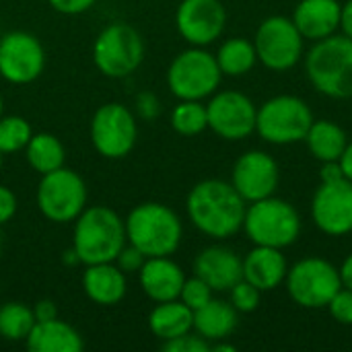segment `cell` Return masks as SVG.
I'll return each mask as SVG.
<instances>
[{
  "label": "cell",
  "instance_id": "obj_32",
  "mask_svg": "<svg viewBox=\"0 0 352 352\" xmlns=\"http://www.w3.org/2000/svg\"><path fill=\"white\" fill-rule=\"evenodd\" d=\"M212 295H214V291L202 278H198L194 274L192 278L186 276V283H184L182 293H179V301L184 305H188L192 311H198L200 307H204L212 299Z\"/></svg>",
  "mask_w": 352,
  "mask_h": 352
},
{
  "label": "cell",
  "instance_id": "obj_47",
  "mask_svg": "<svg viewBox=\"0 0 352 352\" xmlns=\"http://www.w3.org/2000/svg\"><path fill=\"white\" fill-rule=\"evenodd\" d=\"M0 250H2V231H0Z\"/></svg>",
  "mask_w": 352,
  "mask_h": 352
},
{
  "label": "cell",
  "instance_id": "obj_35",
  "mask_svg": "<svg viewBox=\"0 0 352 352\" xmlns=\"http://www.w3.org/2000/svg\"><path fill=\"white\" fill-rule=\"evenodd\" d=\"M163 351L165 352H210V342L204 340L200 334H196L194 330L179 336V338H173V340H167L163 342Z\"/></svg>",
  "mask_w": 352,
  "mask_h": 352
},
{
  "label": "cell",
  "instance_id": "obj_4",
  "mask_svg": "<svg viewBox=\"0 0 352 352\" xmlns=\"http://www.w3.org/2000/svg\"><path fill=\"white\" fill-rule=\"evenodd\" d=\"M305 72L314 89L330 99H352V39L330 35L314 41L305 56Z\"/></svg>",
  "mask_w": 352,
  "mask_h": 352
},
{
  "label": "cell",
  "instance_id": "obj_39",
  "mask_svg": "<svg viewBox=\"0 0 352 352\" xmlns=\"http://www.w3.org/2000/svg\"><path fill=\"white\" fill-rule=\"evenodd\" d=\"M97 0H47V4L60 12V14H68V16H74V14H82L87 10H91L95 6Z\"/></svg>",
  "mask_w": 352,
  "mask_h": 352
},
{
  "label": "cell",
  "instance_id": "obj_7",
  "mask_svg": "<svg viewBox=\"0 0 352 352\" xmlns=\"http://www.w3.org/2000/svg\"><path fill=\"white\" fill-rule=\"evenodd\" d=\"M144 39L128 23L105 25L93 41V64L107 78H126L144 60Z\"/></svg>",
  "mask_w": 352,
  "mask_h": 352
},
{
  "label": "cell",
  "instance_id": "obj_41",
  "mask_svg": "<svg viewBox=\"0 0 352 352\" xmlns=\"http://www.w3.org/2000/svg\"><path fill=\"white\" fill-rule=\"evenodd\" d=\"M340 29L342 35L352 39V0H346L340 8Z\"/></svg>",
  "mask_w": 352,
  "mask_h": 352
},
{
  "label": "cell",
  "instance_id": "obj_12",
  "mask_svg": "<svg viewBox=\"0 0 352 352\" xmlns=\"http://www.w3.org/2000/svg\"><path fill=\"white\" fill-rule=\"evenodd\" d=\"M303 35L295 27L293 19L272 14L264 19L256 31L254 47L258 62L274 72H285L299 64L303 58Z\"/></svg>",
  "mask_w": 352,
  "mask_h": 352
},
{
  "label": "cell",
  "instance_id": "obj_31",
  "mask_svg": "<svg viewBox=\"0 0 352 352\" xmlns=\"http://www.w3.org/2000/svg\"><path fill=\"white\" fill-rule=\"evenodd\" d=\"M33 136V128L29 120L23 116H2L0 118V153L14 155L25 151L27 142Z\"/></svg>",
  "mask_w": 352,
  "mask_h": 352
},
{
  "label": "cell",
  "instance_id": "obj_26",
  "mask_svg": "<svg viewBox=\"0 0 352 352\" xmlns=\"http://www.w3.org/2000/svg\"><path fill=\"white\" fill-rule=\"evenodd\" d=\"M25 159L35 173L45 175L66 165V146L56 134L33 132L25 146Z\"/></svg>",
  "mask_w": 352,
  "mask_h": 352
},
{
  "label": "cell",
  "instance_id": "obj_38",
  "mask_svg": "<svg viewBox=\"0 0 352 352\" xmlns=\"http://www.w3.org/2000/svg\"><path fill=\"white\" fill-rule=\"evenodd\" d=\"M16 210H19L16 194L8 186L0 184V227L6 225V223H10L14 219Z\"/></svg>",
  "mask_w": 352,
  "mask_h": 352
},
{
  "label": "cell",
  "instance_id": "obj_8",
  "mask_svg": "<svg viewBox=\"0 0 352 352\" xmlns=\"http://www.w3.org/2000/svg\"><path fill=\"white\" fill-rule=\"evenodd\" d=\"M311 107L297 95H276L256 111V132L264 142L285 146L305 140L314 124Z\"/></svg>",
  "mask_w": 352,
  "mask_h": 352
},
{
  "label": "cell",
  "instance_id": "obj_28",
  "mask_svg": "<svg viewBox=\"0 0 352 352\" xmlns=\"http://www.w3.org/2000/svg\"><path fill=\"white\" fill-rule=\"evenodd\" d=\"M217 64L223 72V76H243L252 72V68L258 62V54L254 47V41L245 37H231L221 43L219 52L214 54Z\"/></svg>",
  "mask_w": 352,
  "mask_h": 352
},
{
  "label": "cell",
  "instance_id": "obj_34",
  "mask_svg": "<svg viewBox=\"0 0 352 352\" xmlns=\"http://www.w3.org/2000/svg\"><path fill=\"white\" fill-rule=\"evenodd\" d=\"M328 311L338 324L352 326V289L342 287L328 303Z\"/></svg>",
  "mask_w": 352,
  "mask_h": 352
},
{
  "label": "cell",
  "instance_id": "obj_5",
  "mask_svg": "<svg viewBox=\"0 0 352 352\" xmlns=\"http://www.w3.org/2000/svg\"><path fill=\"white\" fill-rule=\"evenodd\" d=\"M241 231L254 245L285 250L301 235V214L291 202L268 196L264 200L250 202Z\"/></svg>",
  "mask_w": 352,
  "mask_h": 352
},
{
  "label": "cell",
  "instance_id": "obj_17",
  "mask_svg": "<svg viewBox=\"0 0 352 352\" xmlns=\"http://www.w3.org/2000/svg\"><path fill=\"white\" fill-rule=\"evenodd\" d=\"M278 179H280L278 163L274 161L272 155L264 151L243 153L235 161L231 171V186L248 204L274 196L278 188Z\"/></svg>",
  "mask_w": 352,
  "mask_h": 352
},
{
  "label": "cell",
  "instance_id": "obj_11",
  "mask_svg": "<svg viewBox=\"0 0 352 352\" xmlns=\"http://www.w3.org/2000/svg\"><path fill=\"white\" fill-rule=\"evenodd\" d=\"M287 291L291 299L305 309H324L342 289L338 268L324 258H303L287 272Z\"/></svg>",
  "mask_w": 352,
  "mask_h": 352
},
{
  "label": "cell",
  "instance_id": "obj_18",
  "mask_svg": "<svg viewBox=\"0 0 352 352\" xmlns=\"http://www.w3.org/2000/svg\"><path fill=\"white\" fill-rule=\"evenodd\" d=\"M194 274L214 293H229L243 278V260L225 245H208L194 260Z\"/></svg>",
  "mask_w": 352,
  "mask_h": 352
},
{
  "label": "cell",
  "instance_id": "obj_27",
  "mask_svg": "<svg viewBox=\"0 0 352 352\" xmlns=\"http://www.w3.org/2000/svg\"><path fill=\"white\" fill-rule=\"evenodd\" d=\"M305 142L314 159L322 163H332L340 159L349 140H346V132L332 120H314L305 136Z\"/></svg>",
  "mask_w": 352,
  "mask_h": 352
},
{
  "label": "cell",
  "instance_id": "obj_46",
  "mask_svg": "<svg viewBox=\"0 0 352 352\" xmlns=\"http://www.w3.org/2000/svg\"><path fill=\"white\" fill-rule=\"evenodd\" d=\"M2 163H4V155L0 153V169H2Z\"/></svg>",
  "mask_w": 352,
  "mask_h": 352
},
{
  "label": "cell",
  "instance_id": "obj_24",
  "mask_svg": "<svg viewBox=\"0 0 352 352\" xmlns=\"http://www.w3.org/2000/svg\"><path fill=\"white\" fill-rule=\"evenodd\" d=\"M237 316L239 311L229 301H221L212 297L204 307L194 311V332L200 334L210 344L219 340H227L237 328L239 322Z\"/></svg>",
  "mask_w": 352,
  "mask_h": 352
},
{
  "label": "cell",
  "instance_id": "obj_23",
  "mask_svg": "<svg viewBox=\"0 0 352 352\" xmlns=\"http://www.w3.org/2000/svg\"><path fill=\"white\" fill-rule=\"evenodd\" d=\"M25 349L29 352H80L85 349V340L74 326L54 318L47 322H35L25 338Z\"/></svg>",
  "mask_w": 352,
  "mask_h": 352
},
{
  "label": "cell",
  "instance_id": "obj_21",
  "mask_svg": "<svg viewBox=\"0 0 352 352\" xmlns=\"http://www.w3.org/2000/svg\"><path fill=\"white\" fill-rule=\"evenodd\" d=\"M340 8L338 0H299L291 19L303 39L320 41L340 29Z\"/></svg>",
  "mask_w": 352,
  "mask_h": 352
},
{
  "label": "cell",
  "instance_id": "obj_20",
  "mask_svg": "<svg viewBox=\"0 0 352 352\" xmlns=\"http://www.w3.org/2000/svg\"><path fill=\"white\" fill-rule=\"evenodd\" d=\"M82 293L99 307H113L122 303L128 293V274L118 268L116 262L89 264L80 276Z\"/></svg>",
  "mask_w": 352,
  "mask_h": 352
},
{
  "label": "cell",
  "instance_id": "obj_42",
  "mask_svg": "<svg viewBox=\"0 0 352 352\" xmlns=\"http://www.w3.org/2000/svg\"><path fill=\"white\" fill-rule=\"evenodd\" d=\"M338 165H340L344 177L352 182V142H346V146H344V151H342V155L338 159Z\"/></svg>",
  "mask_w": 352,
  "mask_h": 352
},
{
  "label": "cell",
  "instance_id": "obj_9",
  "mask_svg": "<svg viewBox=\"0 0 352 352\" xmlns=\"http://www.w3.org/2000/svg\"><path fill=\"white\" fill-rule=\"evenodd\" d=\"M89 200V190L85 179L66 165L41 175L35 202L41 217L54 225L72 223L85 208Z\"/></svg>",
  "mask_w": 352,
  "mask_h": 352
},
{
  "label": "cell",
  "instance_id": "obj_33",
  "mask_svg": "<svg viewBox=\"0 0 352 352\" xmlns=\"http://www.w3.org/2000/svg\"><path fill=\"white\" fill-rule=\"evenodd\" d=\"M260 295L262 291H258L252 283H248L245 278H241L231 291H229V303L239 311V314H252L258 309L260 305Z\"/></svg>",
  "mask_w": 352,
  "mask_h": 352
},
{
  "label": "cell",
  "instance_id": "obj_1",
  "mask_svg": "<svg viewBox=\"0 0 352 352\" xmlns=\"http://www.w3.org/2000/svg\"><path fill=\"white\" fill-rule=\"evenodd\" d=\"M248 202L237 194L231 182L202 179L186 198L190 223L206 237L223 241L237 235L243 227Z\"/></svg>",
  "mask_w": 352,
  "mask_h": 352
},
{
  "label": "cell",
  "instance_id": "obj_29",
  "mask_svg": "<svg viewBox=\"0 0 352 352\" xmlns=\"http://www.w3.org/2000/svg\"><path fill=\"white\" fill-rule=\"evenodd\" d=\"M35 326L33 307L23 301H8L0 305V338L8 342H25Z\"/></svg>",
  "mask_w": 352,
  "mask_h": 352
},
{
  "label": "cell",
  "instance_id": "obj_48",
  "mask_svg": "<svg viewBox=\"0 0 352 352\" xmlns=\"http://www.w3.org/2000/svg\"><path fill=\"white\" fill-rule=\"evenodd\" d=\"M0 293H2V289H0Z\"/></svg>",
  "mask_w": 352,
  "mask_h": 352
},
{
  "label": "cell",
  "instance_id": "obj_13",
  "mask_svg": "<svg viewBox=\"0 0 352 352\" xmlns=\"http://www.w3.org/2000/svg\"><path fill=\"white\" fill-rule=\"evenodd\" d=\"M45 68V50L29 31H8L0 37V76L16 87L31 85Z\"/></svg>",
  "mask_w": 352,
  "mask_h": 352
},
{
  "label": "cell",
  "instance_id": "obj_45",
  "mask_svg": "<svg viewBox=\"0 0 352 352\" xmlns=\"http://www.w3.org/2000/svg\"><path fill=\"white\" fill-rule=\"evenodd\" d=\"M4 116V99H2V93H0V118Z\"/></svg>",
  "mask_w": 352,
  "mask_h": 352
},
{
  "label": "cell",
  "instance_id": "obj_43",
  "mask_svg": "<svg viewBox=\"0 0 352 352\" xmlns=\"http://www.w3.org/2000/svg\"><path fill=\"white\" fill-rule=\"evenodd\" d=\"M338 272H340L342 287L352 289V252L346 256V258H344V262H342V266L338 268Z\"/></svg>",
  "mask_w": 352,
  "mask_h": 352
},
{
  "label": "cell",
  "instance_id": "obj_6",
  "mask_svg": "<svg viewBox=\"0 0 352 352\" xmlns=\"http://www.w3.org/2000/svg\"><path fill=\"white\" fill-rule=\"evenodd\" d=\"M223 72L217 64L214 54L206 47L190 45L179 52L167 68V89L177 101H204L214 95L221 87Z\"/></svg>",
  "mask_w": 352,
  "mask_h": 352
},
{
  "label": "cell",
  "instance_id": "obj_40",
  "mask_svg": "<svg viewBox=\"0 0 352 352\" xmlns=\"http://www.w3.org/2000/svg\"><path fill=\"white\" fill-rule=\"evenodd\" d=\"M33 316H35V322H47V320L58 318V307L52 299H39L33 305Z\"/></svg>",
  "mask_w": 352,
  "mask_h": 352
},
{
  "label": "cell",
  "instance_id": "obj_3",
  "mask_svg": "<svg viewBox=\"0 0 352 352\" xmlns=\"http://www.w3.org/2000/svg\"><path fill=\"white\" fill-rule=\"evenodd\" d=\"M126 223V239L144 258L173 256L184 239V225L179 214L161 202H140L136 204Z\"/></svg>",
  "mask_w": 352,
  "mask_h": 352
},
{
  "label": "cell",
  "instance_id": "obj_14",
  "mask_svg": "<svg viewBox=\"0 0 352 352\" xmlns=\"http://www.w3.org/2000/svg\"><path fill=\"white\" fill-rule=\"evenodd\" d=\"M256 105L239 91H217L208 97V128L223 140H243L256 132Z\"/></svg>",
  "mask_w": 352,
  "mask_h": 352
},
{
  "label": "cell",
  "instance_id": "obj_37",
  "mask_svg": "<svg viewBox=\"0 0 352 352\" xmlns=\"http://www.w3.org/2000/svg\"><path fill=\"white\" fill-rule=\"evenodd\" d=\"M144 260H146V258H144L142 252H138L134 245L126 243V245L122 248V252L118 254L116 264H118V268H120L122 272H126V274H138V270L142 268Z\"/></svg>",
  "mask_w": 352,
  "mask_h": 352
},
{
  "label": "cell",
  "instance_id": "obj_2",
  "mask_svg": "<svg viewBox=\"0 0 352 352\" xmlns=\"http://www.w3.org/2000/svg\"><path fill=\"white\" fill-rule=\"evenodd\" d=\"M126 239L124 219L109 206H87L72 221V250L82 266L116 262Z\"/></svg>",
  "mask_w": 352,
  "mask_h": 352
},
{
  "label": "cell",
  "instance_id": "obj_30",
  "mask_svg": "<svg viewBox=\"0 0 352 352\" xmlns=\"http://www.w3.org/2000/svg\"><path fill=\"white\" fill-rule=\"evenodd\" d=\"M169 124L179 136H198L208 128L206 105L202 101L184 99L171 109Z\"/></svg>",
  "mask_w": 352,
  "mask_h": 352
},
{
  "label": "cell",
  "instance_id": "obj_22",
  "mask_svg": "<svg viewBox=\"0 0 352 352\" xmlns=\"http://www.w3.org/2000/svg\"><path fill=\"white\" fill-rule=\"evenodd\" d=\"M289 264L283 250L256 245L243 258V278L252 283L258 291H274L287 278Z\"/></svg>",
  "mask_w": 352,
  "mask_h": 352
},
{
  "label": "cell",
  "instance_id": "obj_36",
  "mask_svg": "<svg viewBox=\"0 0 352 352\" xmlns=\"http://www.w3.org/2000/svg\"><path fill=\"white\" fill-rule=\"evenodd\" d=\"M134 109H136V113H138L140 120L153 122V120H157V118L161 116V109H163V107H161L159 97H157L153 91H142V93L136 95Z\"/></svg>",
  "mask_w": 352,
  "mask_h": 352
},
{
  "label": "cell",
  "instance_id": "obj_16",
  "mask_svg": "<svg viewBox=\"0 0 352 352\" xmlns=\"http://www.w3.org/2000/svg\"><path fill=\"white\" fill-rule=\"evenodd\" d=\"M227 25L221 0H182L175 10V29L188 45L206 47L214 43Z\"/></svg>",
  "mask_w": 352,
  "mask_h": 352
},
{
  "label": "cell",
  "instance_id": "obj_44",
  "mask_svg": "<svg viewBox=\"0 0 352 352\" xmlns=\"http://www.w3.org/2000/svg\"><path fill=\"white\" fill-rule=\"evenodd\" d=\"M62 262H64V264H68V266H76V264H80V262H78V256L74 254V250H72V248H70L68 252H64Z\"/></svg>",
  "mask_w": 352,
  "mask_h": 352
},
{
  "label": "cell",
  "instance_id": "obj_15",
  "mask_svg": "<svg viewBox=\"0 0 352 352\" xmlns=\"http://www.w3.org/2000/svg\"><path fill=\"white\" fill-rule=\"evenodd\" d=\"M314 225L330 235L342 237L352 233V182L346 177L322 182L311 200Z\"/></svg>",
  "mask_w": 352,
  "mask_h": 352
},
{
  "label": "cell",
  "instance_id": "obj_25",
  "mask_svg": "<svg viewBox=\"0 0 352 352\" xmlns=\"http://www.w3.org/2000/svg\"><path fill=\"white\" fill-rule=\"evenodd\" d=\"M148 330L161 342L179 338L194 330V311L179 299L155 303L148 314Z\"/></svg>",
  "mask_w": 352,
  "mask_h": 352
},
{
  "label": "cell",
  "instance_id": "obj_19",
  "mask_svg": "<svg viewBox=\"0 0 352 352\" xmlns=\"http://www.w3.org/2000/svg\"><path fill=\"white\" fill-rule=\"evenodd\" d=\"M186 283V272L171 256H157L146 258L142 268L138 270V285L140 291L153 303H165L179 299L182 287Z\"/></svg>",
  "mask_w": 352,
  "mask_h": 352
},
{
  "label": "cell",
  "instance_id": "obj_10",
  "mask_svg": "<svg viewBox=\"0 0 352 352\" xmlns=\"http://www.w3.org/2000/svg\"><path fill=\"white\" fill-rule=\"evenodd\" d=\"M89 138L97 155L109 161L126 159L138 140V122L124 103L109 101L95 109L89 124Z\"/></svg>",
  "mask_w": 352,
  "mask_h": 352
}]
</instances>
